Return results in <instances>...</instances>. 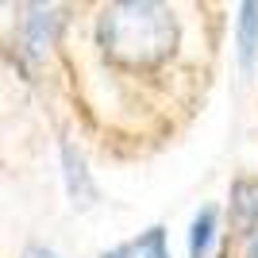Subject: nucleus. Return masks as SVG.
I'll list each match as a JSON object with an SVG mask.
<instances>
[{
	"instance_id": "obj_6",
	"label": "nucleus",
	"mask_w": 258,
	"mask_h": 258,
	"mask_svg": "<svg viewBox=\"0 0 258 258\" xmlns=\"http://www.w3.org/2000/svg\"><path fill=\"white\" fill-rule=\"evenodd\" d=\"M216 212L212 205H205L201 212L193 216V224H189V258H208L212 254V243H216Z\"/></svg>"
},
{
	"instance_id": "obj_8",
	"label": "nucleus",
	"mask_w": 258,
	"mask_h": 258,
	"mask_svg": "<svg viewBox=\"0 0 258 258\" xmlns=\"http://www.w3.org/2000/svg\"><path fill=\"white\" fill-rule=\"evenodd\" d=\"M23 258H58L54 250H46V247H27V254Z\"/></svg>"
},
{
	"instance_id": "obj_9",
	"label": "nucleus",
	"mask_w": 258,
	"mask_h": 258,
	"mask_svg": "<svg viewBox=\"0 0 258 258\" xmlns=\"http://www.w3.org/2000/svg\"><path fill=\"white\" fill-rule=\"evenodd\" d=\"M247 258H258V235L250 239V247H247Z\"/></svg>"
},
{
	"instance_id": "obj_2",
	"label": "nucleus",
	"mask_w": 258,
	"mask_h": 258,
	"mask_svg": "<svg viewBox=\"0 0 258 258\" xmlns=\"http://www.w3.org/2000/svg\"><path fill=\"white\" fill-rule=\"evenodd\" d=\"M58 23L62 16L50 8H27V16L20 20V35H23V46L31 54H43L46 46L54 43V35H58Z\"/></svg>"
},
{
	"instance_id": "obj_3",
	"label": "nucleus",
	"mask_w": 258,
	"mask_h": 258,
	"mask_svg": "<svg viewBox=\"0 0 258 258\" xmlns=\"http://www.w3.org/2000/svg\"><path fill=\"white\" fill-rule=\"evenodd\" d=\"M231 227L250 235L258 231V181L254 177H239L231 185Z\"/></svg>"
},
{
	"instance_id": "obj_4",
	"label": "nucleus",
	"mask_w": 258,
	"mask_h": 258,
	"mask_svg": "<svg viewBox=\"0 0 258 258\" xmlns=\"http://www.w3.org/2000/svg\"><path fill=\"white\" fill-rule=\"evenodd\" d=\"M62 166H66V185H70V197H74V205H93V197H97V189H93V177H89V166L85 158L77 154L74 143H62Z\"/></svg>"
},
{
	"instance_id": "obj_5",
	"label": "nucleus",
	"mask_w": 258,
	"mask_h": 258,
	"mask_svg": "<svg viewBox=\"0 0 258 258\" xmlns=\"http://www.w3.org/2000/svg\"><path fill=\"white\" fill-rule=\"evenodd\" d=\"M100 258H170L166 250V231L162 227H151V231H143L139 239H131V243H119L116 250H108Z\"/></svg>"
},
{
	"instance_id": "obj_7",
	"label": "nucleus",
	"mask_w": 258,
	"mask_h": 258,
	"mask_svg": "<svg viewBox=\"0 0 258 258\" xmlns=\"http://www.w3.org/2000/svg\"><path fill=\"white\" fill-rule=\"evenodd\" d=\"M235 35H239V62H243V70H250L258 54V4H239Z\"/></svg>"
},
{
	"instance_id": "obj_1",
	"label": "nucleus",
	"mask_w": 258,
	"mask_h": 258,
	"mask_svg": "<svg viewBox=\"0 0 258 258\" xmlns=\"http://www.w3.org/2000/svg\"><path fill=\"white\" fill-rule=\"evenodd\" d=\"M97 39L112 62L147 70V66H158L173 54L177 20L162 4H143V0L112 4V8H104V16L97 23Z\"/></svg>"
}]
</instances>
